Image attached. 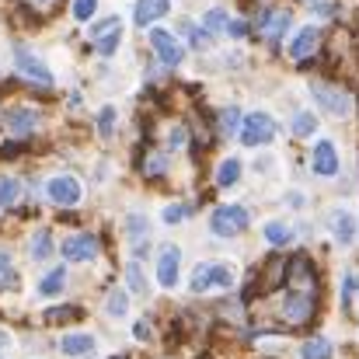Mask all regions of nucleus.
<instances>
[{
	"mask_svg": "<svg viewBox=\"0 0 359 359\" xmlns=\"http://www.w3.org/2000/svg\"><path fill=\"white\" fill-rule=\"evenodd\" d=\"M231 283H234V272H231L227 265H217V262H203V265H196L189 290H192V293H206V290H227Z\"/></svg>",
	"mask_w": 359,
	"mask_h": 359,
	"instance_id": "1",
	"label": "nucleus"
},
{
	"mask_svg": "<svg viewBox=\"0 0 359 359\" xmlns=\"http://www.w3.org/2000/svg\"><path fill=\"white\" fill-rule=\"evenodd\" d=\"M286 283H290L293 293H307V297L318 293V272H314L307 255H293L286 262Z\"/></svg>",
	"mask_w": 359,
	"mask_h": 359,
	"instance_id": "2",
	"label": "nucleus"
},
{
	"mask_svg": "<svg viewBox=\"0 0 359 359\" xmlns=\"http://www.w3.org/2000/svg\"><path fill=\"white\" fill-rule=\"evenodd\" d=\"M276 140V119L265 112H251L241 119V143L244 147H265Z\"/></svg>",
	"mask_w": 359,
	"mask_h": 359,
	"instance_id": "3",
	"label": "nucleus"
},
{
	"mask_svg": "<svg viewBox=\"0 0 359 359\" xmlns=\"http://www.w3.org/2000/svg\"><path fill=\"white\" fill-rule=\"evenodd\" d=\"M248 224H251V217H248L244 206H217L213 217H210V227H213V234H220V238H238Z\"/></svg>",
	"mask_w": 359,
	"mask_h": 359,
	"instance_id": "4",
	"label": "nucleus"
},
{
	"mask_svg": "<svg viewBox=\"0 0 359 359\" xmlns=\"http://www.w3.org/2000/svg\"><path fill=\"white\" fill-rule=\"evenodd\" d=\"M314 311H318V300H314V297H307V293H290V297L283 300V307H279L283 321H286V325H293V328L311 325V321H314Z\"/></svg>",
	"mask_w": 359,
	"mask_h": 359,
	"instance_id": "5",
	"label": "nucleus"
},
{
	"mask_svg": "<svg viewBox=\"0 0 359 359\" xmlns=\"http://www.w3.org/2000/svg\"><path fill=\"white\" fill-rule=\"evenodd\" d=\"M150 49L157 53L161 67H178V63L185 60V46H182L171 32H164V28H154V32H150Z\"/></svg>",
	"mask_w": 359,
	"mask_h": 359,
	"instance_id": "6",
	"label": "nucleus"
},
{
	"mask_svg": "<svg viewBox=\"0 0 359 359\" xmlns=\"http://www.w3.org/2000/svg\"><path fill=\"white\" fill-rule=\"evenodd\" d=\"M311 95L325 105V112H332V116H339V119H346V116L353 112V98H349L342 88H332V84L314 81V84H311Z\"/></svg>",
	"mask_w": 359,
	"mask_h": 359,
	"instance_id": "7",
	"label": "nucleus"
},
{
	"mask_svg": "<svg viewBox=\"0 0 359 359\" xmlns=\"http://www.w3.org/2000/svg\"><path fill=\"white\" fill-rule=\"evenodd\" d=\"M46 196H49L53 206H77L81 196H84V189H81L77 178H70V175H56V178L46 182Z\"/></svg>",
	"mask_w": 359,
	"mask_h": 359,
	"instance_id": "8",
	"label": "nucleus"
},
{
	"mask_svg": "<svg viewBox=\"0 0 359 359\" xmlns=\"http://www.w3.org/2000/svg\"><path fill=\"white\" fill-rule=\"evenodd\" d=\"M14 67H18V74H21L25 81H32V84H42V88H49V84H53V70H49L35 53L18 49V53H14Z\"/></svg>",
	"mask_w": 359,
	"mask_h": 359,
	"instance_id": "9",
	"label": "nucleus"
},
{
	"mask_svg": "<svg viewBox=\"0 0 359 359\" xmlns=\"http://www.w3.org/2000/svg\"><path fill=\"white\" fill-rule=\"evenodd\" d=\"M119 39H122V21L116 14L105 18V21H98V25L91 28V42H95V49H98L102 56H112L116 46H119Z\"/></svg>",
	"mask_w": 359,
	"mask_h": 359,
	"instance_id": "10",
	"label": "nucleus"
},
{
	"mask_svg": "<svg viewBox=\"0 0 359 359\" xmlns=\"http://www.w3.org/2000/svg\"><path fill=\"white\" fill-rule=\"evenodd\" d=\"M178 262H182V251H178L175 244H164L161 255H157V283H161L164 290L178 286Z\"/></svg>",
	"mask_w": 359,
	"mask_h": 359,
	"instance_id": "11",
	"label": "nucleus"
},
{
	"mask_svg": "<svg viewBox=\"0 0 359 359\" xmlns=\"http://www.w3.org/2000/svg\"><path fill=\"white\" fill-rule=\"evenodd\" d=\"M98 255V238L95 234H70L63 241V258L67 262H91Z\"/></svg>",
	"mask_w": 359,
	"mask_h": 359,
	"instance_id": "12",
	"label": "nucleus"
},
{
	"mask_svg": "<svg viewBox=\"0 0 359 359\" xmlns=\"http://www.w3.org/2000/svg\"><path fill=\"white\" fill-rule=\"evenodd\" d=\"M290 28V11H272V7H265L262 14H258V32H262V39H269V42H279L283 39V32Z\"/></svg>",
	"mask_w": 359,
	"mask_h": 359,
	"instance_id": "13",
	"label": "nucleus"
},
{
	"mask_svg": "<svg viewBox=\"0 0 359 359\" xmlns=\"http://www.w3.org/2000/svg\"><path fill=\"white\" fill-rule=\"evenodd\" d=\"M318 46H321V32H318L314 25H307V28H300V32L293 35V42H290V56H293L297 63H307V60L318 53Z\"/></svg>",
	"mask_w": 359,
	"mask_h": 359,
	"instance_id": "14",
	"label": "nucleus"
},
{
	"mask_svg": "<svg viewBox=\"0 0 359 359\" xmlns=\"http://www.w3.org/2000/svg\"><path fill=\"white\" fill-rule=\"evenodd\" d=\"M286 262L290 258H269L265 262V269H262V276H258V286H255V293H269V290H276V286H283L286 283Z\"/></svg>",
	"mask_w": 359,
	"mask_h": 359,
	"instance_id": "15",
	"label": "nucleus"
},
{
	"mask_svg": "<svg viewBox=\"0 0 359 359\" xmlns=\"http://www.w3.org/2000/svg\"><path fill=\"white\" fill-rule=\"evenodd\" d=\"M168 11H171V0H136L133 21H136V28H147V25H154L157 18H164Z\"/></svg>",
	"mask_w": 359,
	"mask_h": 359,
	"instance_id": "16",
	"label": "nucleus"
},
{
	"mask_svg": "<svg viewBox=\"0 0 359 359\" xmlns=\"http://www.w3.org/2000/svg\"><path fill=\"white\" fill-rule=\"evenodd\" d=\"M314 171H318L321 178H332V175L339 171V154H335V143H332V140H321V143L314 147Z\"/></svg>",
	"mask_w": 359,
	"mask_h": 359,
	"instance_id": "17",
	"label": "nucleus"
},
{
	"mask_svg": "<svg viewBox=\"0 0 359 359\" xmlns=\"http://www.w3.org/2000/svg\"><path fill=\"white\" fill-rule=\"evenodd\" d=\"M35 126H39V116H35L32 109H11V112L4 116V129H7L11 136H28Z\"/></svg>",
	"mask_w": 359,
	"mask_h": 359,
	"instance_id": "18",
	"label": "nucleus"
},
{
	"mask_svg": "<svg viewBox=\"0 0 359 359\" xmlns=\"http://www.w3.org/2000/svg\"><path fill=\"white\" fill-rule=\"evenodd\" d=\"M140 171H143L147 178H161V175L168 171V154H164V150H143Z\"/></svg>",
	"mask_w": 359,
	"mask_h": 359,
	"instance_id": "19",
	"label": "nucleus"
},
{
	"mask_svg": "<svg viewBox=\"0 0 359 359\" xmlns=\"http://www.w3.org/2000/svg\"><path fill=\"white\" fill-rule=\"evenodd\" d=\"M60 349H63L67 356H91V353H95V339H91V335H67V339L60 342Z\"/></svg>",
	"mask_w": 359,
	"mask_h": 359,
	"instance_id": "20",
	"label": "nucleus"
},
{
	"mask_svg": "<svg viewBox=\"0 0 359 359\" xmlns=\"http://www.w3.org/2000/svg\"><path fill=\"white\" fill-rule=\"evenodd\" d=\"M332 231H335V241H339V244H349L353 234H356V220L339 210V213H332Z\"/></svg>",
	"mask_w": 359,
	"mask_h": 359,
	"instance_id": "21",
	"label": "nucleus"
},
{
	"mask_svg": "<svg viewBox=\"0 0 359 359\" xmlns=\"http://www.w3.org/2000/svg\"><path fill=\"white\" fill-rule=\"evenodd\" d=\"M300 356L304 359H332V342L328 339H307L300 346Z\"/></svg>",
	"mask_w": 359,
	"mask_h": 359,
	"instance_id": "22",
	"label": "nucleus"
},
{
	"mask_svg": "<svg viewBox=\"0 0 359 359\" xmlns=\"http://www.w3.org/2000/svg\"><path fill=\"white\" fill-rule=\"evenodd\" d=\"M21 199V182L11 175H0V206H14Z\"/></svg>",
	"mask_w": 359,
	"mask_h": 359,
	"instance_id": "23",
	"label": "nucleus"
},
{
	"mask_svg": "<svg viewBox=\"0 0 359 359\" xmlns=\"http://www.w3.org/2000/svg\"><path fill=\"white\" fill-rule=\"evenodd\" d=\"M227 11L224 7H213V11H206V18H203V28L210 32V35H220V32H227Z\"/></svg>",
	"mask_w": 359,
	"mask_h": 359,
	"instance_id": "24",
	"label": "nucleus"
},
{
	"mask_svg": "<svg viewBox=\"0 0 359 359\" xmlns=\"http://www.w3.org/2000/svg\"><path fill=\"white\" fill-rule=\"evenodd\" d=\"M63 283H67V272H63V269H53V272H46V276H42L39 293H42V297H53V293H60V290H63Z\"/></svg>",
	"mask_w": 359,
	"mask_h": 359,
	"instance_id": "25",
	"label": "nucleus"
},
{
	"mask_svg": "<svg viewBox=\"0 0 359 359\" xmlns=\"http://www.w3.org/2000/svg\"><path fill=\"white\" fill-rule=\"evenodd\" d=\"M238 178H241V161L227 157V161L217 168V185H220V189H227V185H234Z\"/></svg>",
	"mask_w": 359,
	"mask_h": 359,
	"instance_id": "26",
	"label": "nucleus"
},
{
	"mask_svg": "<svg viewBox=\"0 0 359 359\" xmlns=\"http://www.w3.org/2000/svg\"><path fill=\"white\" fill-rule=\"evenodd\" d=\"M49 251H53V234L42 227V231H35V234H32V258H35V262H42V258H49Z\"/></svg>",
	"mask_w": 359,
	"mask_h": 359,
	"instance_id": "27",
	"label": "nucleus"
},
{
	"mask_svg": "<svg viewBox=\"0 0 359 359\" xmlns=\"http://www.w3.org/2000/svg\"><path fill=\"white\" fill-rule=\"evenodd\" d=\"M46 321L49 325H74V321H81V307H53L49 314H46Z\"/></svg>",
	"mask_w": 359,
	"mask_h": 359,
	"instance_id": "28",
	"label": "nucleus"
},
{
	"mask_svg": "<svg viewBox=\"0 0 359 359\" xmlns=\"http://www.w3.org/2000/svg\"><path fill=\"white\" fill-rule=\"evenodd\" d=\"M241 126V112L238 109H224L220 112V119H217V129H220V136H234Z\"/></svg>",
	"mask_w": 359,
	"mask_h": 359,
	"instance_id": "29",
	"label": "nucleus"
},
{
	"mask_svg": "<svg viewBox=\"0 0 359 359\" xmlns=\"http://www.w3.org/2000/svg\"><path fill=\"white\" fill-rule=\"evenodd\" d=\"M105 311H109L112 318H126L129 304H126V293H122V290H109V297H105Z\"/></svg>",
	"mask_w": 359,
	"mask_h": 359,
	"instance_id": "30",
	"label": "nucleus"
},
{
	"mask_svg": "<svg viewBox=\"0 0 359 359\" xmlns=\"http://www.w3.org/2000/svg\"><path fill=\"white\" fill-rule=\"evenodd\" d=\"M290 238H293V231H290L286 224H279V220H272V224L265 227V241H269V244H286Z\"/></svg>",
	"mask_w": 359,
	"mask_h": 359,
	"instance_id": "31",
	"label": "nucleus"
},
{
	"mask_svg": "<svg viewBox=\"0 0 359 359\" xmlns=\"http://www.w3.org/2000/svg\"><path fill=\"white\" fill-rule=\"evenodd\" d=\"M210 42H213V35H210L203 25L189 28V46H192V49H210Z\"/></svg>",
	"mask_w": 359,
	"mask_h": 359,
	"instance_id": "32",
	"label": "nucleus"
},
{
	"mask_svg": "<svg viewBox=\"0 0 359 359\" xmlns=\"http://www.w3.org/2000/svg\"><path fill=\"white\" fill-rule=\"evenodd\" d=\"M14 286V265H11V255L0 248V290Z\"/></svg>",
	"mask_w": 359,
	"mask_h": 359,
	"instance_id": "33",
	"label": "nucleus"
},
{
	"mask_svg": "<svg viewBox=\"0 0 359 359\" xmlns=\"http://www.w3.org/2000/svg\"><path fill=\"white\" fill-rule=\"evenodd\" d=\"M314 129H318V119H314L311 112H300V116L293 119V133H297V136H311Z\"/></svg>",
	"mask_w": 359,
	"mask_h": 359,
	"instance_id": "34",
	"label": "nucleus"
},
{
	"mask_svg": "<svg viewBox=\"0 0 359 359\" xmlns=\"http://www.w3.org/2000/svg\"><path fill=\"white\" fill-rule=\"evenodd\" d=\"M126 279H129V290L133 293H147V283H143V269L133 262L129 269H126Z\"/></svg>",
	"mask_w": 359,
	"mask_h": 359,
	"instance_id": "35",
	"label": "nucleus"
},
{
	"mask_svg": "<svg viewBox=\"0 0 359 359\" xmlns=\"http://www.w3.org/2000/svg\"><path fill=\"white\" fill-rule=\"evenodd\" d=\"M98 11V0H74V18L77 21H91Z\"/></svg>",
	"mask_w": 359,
	"mask_h": 359,
	"instance_id": "36",
	"label": "nucleus"
},
{
	"mask_svg": "<svg viewBox=\"0 0 359 359\" xmlns=\"http://www.w3.org/2000/svg\"><path fill=\"white\" fill-rule=\"evenodd\" d=\"M112 129H116V109L109 105V109L98 112V133H102V136H112Z\"/></svg>",
	"mask_w": 359,
	"mask_h": 359,
	"instance_id": "37",
	"label": "nucleus"
},
{
	"mask_svg": "<svg viewBox=\"0 0 359 359\" xmlns=\"http://www.w3.org/2000/svg\"><path fill=\"white\" fill-rule=\"evenodd\" d=\"M185 213H189V210H185L182 203H175V206H168V210H164V224H182V220H185Z\"/></svg>",
	"mask_w": 359,
	"mask_h": 359,
	"instance_id": "38",
	"label": "nucleus"
},
{
	"mask_svg": "<svg viewBox=\"0 0 359 359\" xmlns=\"http://www.w3.org/2000/svg\"><path fill=\"white\" fill-rule=\"evenodd\" d=\"M126 231H129V238H143L147 234V220L143 217H129L126 220Z\"/></svg>",
	"mask_w": 359,
	"mask_h": 359,
	"instance_id": "39",
	"label": "nucleus"
},
{
	"mask_svg": "<svg viewBox=\"0 0 359 359\" xmlns=\"http://www.w3.org/2000/svg\"><path fill=\"white\" fill-rule=\"evenodd\" d=\"M356 293H359V272H349V276H346V286H342V297L353 300Z\"/></svg>",
	"mask_w": 359,
	"mask_h": 359,
	"instance_id": "40",
	"label": "nucleus"
},
{
	"mask_svg": "<svg viewBox=\"0 0 359 359\" xmlns=\"http://www.w3.org/2000/svg\"><path fill=\"white\" fill-rule=\"evenodd\" d=\"M227 32H231V35H234V39H244V35H248V21H227Z\"/></svg>",
	"mask_w": 359,
	"mask_h": 359,
	"instance_id": "41",
	"label": "nucleus"
},
{
	"mask_svg": "<svg viewBox=\"0 0 359 359\" xmlns=\"http://www.w3.org/2000/svg\"><path fill=\"white\" fill-rule=\"evenodd\" d=\"M314 14H321V18H332V14H335V4L321 0V4H314Z\"/></svg>",
	"mask_w": 359,
	"mask_h": 359,
	"instance_id": "42",
	"label": "nucleus"
},
{
	"mask_svg": "<svg viewBox=\"0 0 359 359\" xmlns=\"http://www.w3.org/2000/svg\"><path fill=\"white\" fill-rule=\"evenodd\" d=\"M171 147H185V129H171Z\"/></svg>",
	"mask_w": 359,
	"mask_h": 359,
	"instance_id": "43",
	"label": "nucleus"
},
{
	"mask_svg": "<svg viewBox=\"0 0 359 359\" xmlns=\"http://www.w3.org/2000/svg\"><path fill=\"white\" fill-rule=\"evenodd\" d=\"M133 335H136L140 342H147V339H150V332H147V321H140V325L133 328Z\"/></svg>",
	"mask_w": 359,
	"mask_h": 359,
	"instance_id": "44",
	"label": "nucleus"
},
{
	"mask_svg": "<svg viewBox=\"0 0 359 359\" xmlns=\"http://www.w3.org/2000/svg\"><path fill=\"white\" fill-rule=\"evenodd\" d=\"M7 342H11V339H7V335H4V332H0V346H7Z\"/></svg>",
	"mask_w": 359,
	"mask_h": 359,
	"instance_id": "45",
	"label": "nucleus"
},
{
	"mask_svg": "<svg viewBox=\"0 0 359 359\" xmlns=\"http://www.w3.org/2000/svg\"><path fill=\"white\" fill-rule=\"evenodd\" d=\"M39 4H53V0H39Z\"/></svg>",
	"mask_w": 359,
	"mask_h": 359,
	"instance_id": "46",
	"label": "nucleus"
}]
</instances>
